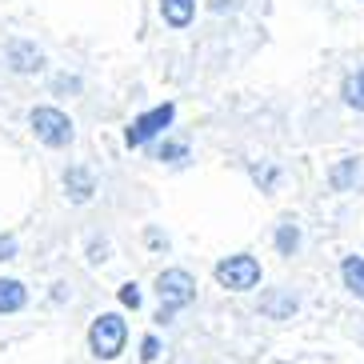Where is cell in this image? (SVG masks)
Masks as SVG:
<instances>
[{"instance_id":"ffe728a7","label":"cell","mask_w":364,"mask_h":364,"mask_svg":"<svg viewBox=\"0 0 364 364\" xmlns=\"http://www.w3.org/2000/svg\"><path fill=\"white\" fill-rule=\"evenodd\" d=\"M225 4H232V0H213V9H216V12L225 9Z\"/></svg>"},{"instance_id":"ac0fdd59","label":"cell","mask_w":364,"mask_h":364,"mask_svg":"<svg viewBox=\"0 0 364 364\" xmlns=\"http://www.w3.org/2000/svg\"><path fill=\"white\" fill-rule=\"evenodd\" d=\"M76 88H80L76 76H60V80H56V92H76Z\"/></svg>"},{"instance_id":"e0dca14e","label":"cell","mask_w":364,"mask_h":364,"mask_svg":"<svg viewBox=\"0 0 364 364\" xmlns=\"http://www.w3.org/2000/svg\"><path fill=\"white\" fill-rule=\"evenodd\" d=\"M156 353H161V344H156V336H144V360H156Z\"/></svg>"},{"instance_id":"9a60e30c","label":"cell","mask_w":364,"mask_h":364,"mask_svg":"<svg viewBox=\"0 0 364 364\" xmlns=\"http://www.w3.org/2000/svg\"><path fill=\"white\" fill-rule=\"evenodd\" d=\"M120 304H129V309H140V292H136V284H124V289H120Z\"/></svg>"},{"instance_id":"d6986e66","label":"cell","mask_w":364,"mask_h":364,"mask_svg":"<svg viewBox=\"0 0 364 364\" xmlns=\"http://www.w3.org/2000/svg\"><path fill=\"white\" fill-rule=\"evenodd\" d=\"M172 156H184V144H164V149H161V161H172Z\"/></svg>"},{"instance_id":"7a4b0ae2","label":"cell","mask_w":364,"mask_h":364,"mask_svg":"<svg viewBox=\"0 0 364 364\" xmlns=\"http://www.w3.org/2000/svg\"><path fill=\"white\" fill-rule=\"evenodd\" d=\"M156 292H161V321H168L176 309L193 304L196 280L188 277L184 268H168V272H161V277H156Z\"/></svg>"},{"instance_id":"5b68a950","label":"cell","mask_w":364,"mask_h":364,"mask_svg":"<svg viewBox=\"0 0 364 364\" xmlns=\"http://www.w3.org/2000/svg\"><path fill=\"white\" fill-rule=\"evenodd\" d=\"M172 117H176L172 105H156V108H149V112H140V117L129 124V132H124L129 149H140V144H149L152 136H161V132L172 124Z\"/></svg>"},{"instance_id":"7c38bea8","label":"cell","mask_w":364,"mask_h":364,"mask_svg":"<svg viewBox=\"0 0 364 364\" xmlns=\"http://www.w3.org/2000/svg\"><path fill=\"white\" fill-rule=\"evenodd\" d=\"M344 105L356 108V112H364V68L344 80Z\"/></svg>"},{"instance_id":"ba28073f","label":"cell","mask_w":364,"mask_h":364,"mask_svg":"<svg viewBox=\"0 0 364 364\" xmlns=\"http://www.w3.org/2000/svg\"><path fill=\"white\" fill-rule=\"evenodd\" d=\"M65 188H68V196H73L76 204H85L88 196L97 193V188H92V176H88L85 168H68L65 172Z\"/></svg>"},{"instance_id":"9c48e42d","label":"cell","mask_w":364,"mask_h":364,"mask_svg":"<svg viewBox=\"0 0 364 364\" xmlns=\"http://www.w3.org/2000/svg\"><path fill=\"white\" fill-rule=\"evenodd\" d=\"M341 277H344V289L356 292V296L364 300V257H344Z\"/></svg>"},{"instance_id":"2e32d148","label":"cell","mask_w":364,"mask_h":364,"mask_svg":"<svg viewBox=\"0 0 364 364\" xmlns=\"http://www.w3.org/2000/svg\"><path fill=\"white\" fill-rule=\"evenodd\" d=\"M16 257V236H0V260Z\"/></svg>"},{"instance_id":"8992f818","label":"cell","mask_w":364,"mask_h":364,"mask_svg":"<svg viewBox=\"0 0 364 364\" xmlns=\"http://www.w3.org/2000/svg\"><path fill=\"white\" fill-rule=\"evenodd\" d=\"M9 65H12V73H36V68L44 65V56H41V48H36V44L12 41L9 44Z\"/></svg>"},{"instance_id":"277c9868","label":"cell","mask_w":364,"mask_h":364,"mask_svg":"<svg viewBox=\"0 0 364 364\" xmlns=\"http://www.w3.org/2000/svg\"><path fill=\"white\" fill-rule=\"evenodd\" d=\"M216 280L225 284V289L232 292H248V289H257V280H260V260L257 257H248V252H240V257H228L216 264Z\"/></svg>"},{"instance_id":"5bb4252c","label":"cell","mask_w":364,"mask_h":364,"mask_svg":"<svg viewBox=\"0 0 364 364\" xmlns=\"http://www.w3.org/2000/svg\"><path fill=\"white\" fill-rule=\"evenodd\" d=\"M264 312H268V316H289V312H296V300H292V296H268L264 300Z\"/></svg>"},{"instance_id":"8fae6325","label":"cell","mask_w":364,"mask_h":364,"mask_svg":"<svg viewBox=\"0 0 364 364\" xmlns=\"http://www.w3.org/2000/svg\"><path fill=\"white\" fill-rule=\"evenodd\" d=\"M356 176H360V161H356V156H348V161H341L336 164V168H332V188H336V193H344V188H353L356 184Z\"/></svg>"},{"instance_id":"4fadbf2b","label":"cell","mask_w":364,"mask_h":364,"mask_svg":"<svg viewBox=\"0 0 364 364\" xmlns=\"http://www.w3.org/2000/svg\"><path fill=\"white\" fill-rule=\"evenodd\" d=\"M277 248H280V257H292L300 248V228L296 225H280L277 228Z\"/></svg>"},{"instance_id":"30bf717a","label":"cell","mask_w":364,"mask_h":364,"mask_svg":"<svg viewBox=\"0 0 364 364\" xmlns=\"http://www.w3.org/2000/svg\"><path fill=\"white\" fill-rule=\"evenodd\" d=\"M28 292H24L21 280H0V312H21Z\"/></svg>"},{"instance_id":"3957f363","label":"cell","mask_w":364,"mask_h":364,"mask_svg":"<svg viewBox=\"0 0 364 364\" xmlns=\"http://www.w3.org/2000/svg\"><path fill=\"white\" fill-rule=\"evenodd\" d=\"M28 124H33L36 140H44L48 149H65L68 140H73V120L60 112V108H33V117H28Z\"/></svg>"},{"instance_id":"52a82bcc","label":"cell","mask_w":364,"mask_h":364,"mask_svg":"<svg viewBox=\"0 0 364 364\" xmlns=\"http://www.w3.org/2000/svg\"><path fill=\"white\" fill-rule=\"evenodd\" d=\"M193 12H196V0H161V16L172 28H188Z\"/></svg>"},{"instance_id":"6da1fadb","label":"cell","mask_w":364,"mask_h":364,"mask_svg":"<svg viewBox=\"0 0 364 364\" xmlns=\"http://www.w3.org/2000/svg\"><path fill=\"white\" fill-rule=\"evenodd\" d=\"M124 336H129V328H124V321H120L117 312H100L97 321H92V328H88V348L100 360H117L120 348H124Z\"/></svg>"}]
</instances>
